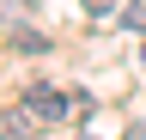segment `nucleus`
Instances as JSON below:
<instances>
[{"label":"nucleus","instance_id":"nucleus-1","mask_svg":"<svg viewBox=\"0 0 146 140\" xmlns=\"http://www.w3.org/2000/svg\"><path fill=\"white\" fill-rule=\"evenodd\" d=\"M36 128H43V116H36L31 104H25V110H6V116H0V134H6V140H36Z\"/></svg>","mask_w":146,"mask_h":140},{"label":"nucleus","instance_id":"nucleus-2","mask_svg":"<svg viewBox=\"0 0 146 140\" xmlns=\"http://www.w3.org/2000/svg\"><path fill=\"white\" fill-rule=\"evenodd\" d=\"M25 104H31V110L43 116V122H55V116H67V98L55 92V85H31V92H25Z\"/></svg>","mask_w":146,"mask_h":140},{"label":"nucleus","instance_id":"nucleus-3","mask_svg":"<svg viewBox=\"0 0 146 140\" xmlns=\"http://www.w3.org/2000/svg\"><path fill=\"white\" fill-rule=\"evenodd\" d=\"M122 31H140L146 37V0H128L122 6Z\"/></svg>","mask_w":146,"mask_h":140},{"label":"nucleus","instance_id":"nucleus-4","mask_svg":"<svg viewBox=\"0 0 146 140\" xmlns=\"http://www.w3.org/2000/svg\"><path fill=\"white\" fill-rule=\"evenodd\" d=\"M85 116H91V98L73 92V98H67V122H85Z\"/></svg>","mask_w":146,"mask_h":140},{"label":"nucleus","instance_id":"nucleus-5","mask_svg":"<svg viewBox=\"0 0 146 140\" xmlns=\"http://www.w3.org/2000/svg\"><path fill=\"white\" fill-rule=\"evenodd\" d=\"M110 6H116V0H85V12H110Z\"/></svg>","mask_w":146,"mask_h":140},{"label":"nucleus","instance_id":"nucleus-6","mask_svg":"<svg viewBox=\"0 0 146 140\" xmlns=\"http://www.w3.org/2000/svg\"><path fill=\"white\" fill-rule=\"evenodd\" d=\"M122 140H146V122H140V128H128V134H122Z\"/></svg>","mask_w":146,"mask_h":140},{"label":"nucleus","instance_id":"nucleus-7","mask_svg":"<svg viewBox=\"0 0 146 140\" xmlns=\"http://www.w3.org/2000/svg\"><path fill=\"white\" fill-rule=\"evenodd\" d=\"M140 67H146V49H140Z\"/></svg>","mask_w":146,"mask_h":140}]
</instances>
